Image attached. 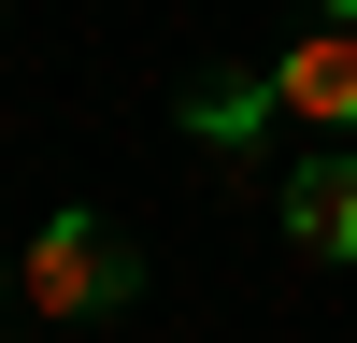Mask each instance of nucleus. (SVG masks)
<instances>
[{"mask_svg":"<svg viewBox=\"0 0 357 343\" xmlns=\"http://www.w3.org/2000/svg\"><path fill=\"white\" fill-rule=\"evenodd\" d=\"M129 272H143V257L114 243L100 215H72V200H57V215L29 229V257H15V286H29V314H114V300H129Z\"/></svg>","mask_w":357,"mask_h":343,"instance_id":"1","label":"nucleus"},{"mask_svg":"<svg viewBox=\"0 0 357 343\" xmlns=\"http://www.w3.org/2000/svg\"><path fill=\"white\" fill-rule=\"evenodd\" d=\"M272 114L357 143V0H314V15H301V43L272 57Z\"/></svg>","mask_w":357,"mask_h":343,"instance_id":"2","label":"nucleus"},{"mask_svg":"<svg viewBox=\"0 0 357 343\" xmlns=\"http://www.w3.org/2000/svg\"><path fill=\"white\" fill-rule=\"evenodd\" d=\"M286 243L301 257H357V143H329V158L286 172Z\"/></svg>","mask_w":357,"mask_h":343,"instance_id":"3","label":"nucleus"},{"mask_svg":"<svg viewBox=\"0 0 357 343\" xmlns=\"http://www.w3.org/2000/svg\"><path fill=\"white\" fill-rule=\"evenodd\" d=\"M186 129L215 143V158H243V143L272 129V72H200L186 86Z\"/></svg>","mask_w":357,"mask_h":343,"instance_id":"4","label":"nucleus"}]
</instances>
